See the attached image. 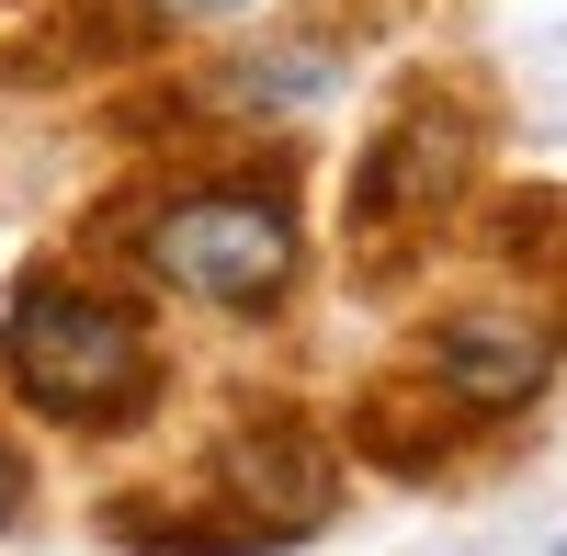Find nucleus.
Instances as JSON below:
<instances>
[{
    "mask_svg": "<svg viewBox=\"0 0 567 556\" xmlns=\"http://www.w3.org/2000/svg\"><path fill=\"white\" fill-rule=\"evenodd\" d=\"M0 375H12L45 421H136V398L159 387V352L136 330V307H114L103 285H69V272H34V285L0 307Z\"/></svg>",
    "mask_w": 567,
    "mask_h": 556,
    "instance_id": "nucleus-1",
    "label": "nucleus"
},
{
    "mask_svg": "<svg viewBox=\"0 0 567 556\" xmlns=\"http://www.w3.org/2000/svg\"><path fill=\"white\" fill-rule=\"evenodd\" d=\"M136 261H148V285H171V296L250 318V307H272L296 285L307 239H296V205L261 194V182H194V194H159L136 216Z\"/></svg>",
    "mask_w": 567,
    "mask_h": 556,
    "instance_id": "nucleus-2",
    "label": "nucleus"
},
{
    "mask_svg": "<svg viewBox=\"0 0 567 556\" xmlns=\"http://www.w3.org/2000/svg\"><path fill=\"white\" fill-rule=\"evenodd\" d=\"M420 363H432V387L465 421H499V409H523L556 375V330L523 318V307H465V318H443V330L420 341Z\"/></svg>",
    "mask_w": 567,
    "mask_h": 556,
    "instance_id": "nucleus-3",
    "label": "nucleus"
},
{
    "mask_svg": "<svg viewBox=\"0 0 567 556\" xmlns=\"http://www.w3.org/2000/svg\"><path fill=\"white\" fill-rule=\"evenodd\" d=\"M454 171H465V125H454L443 103H409V114L363 148V227L432 216V205L454 194Z\"/></svg>",
    "mask_w": 567,
    "mask_h": 556,
    "instance_id": "nucleus-4",
    "label": "nucleus"
},
{
    "mask_svg": "<svg viewBox=\"0 0 567 556\" xmlns=\"http://www.w3.org/2000/svg\"><path fill=\"white\" fill-rule=\"evenodd\" d=\"M227 488H239V523H250L261 545H284V534H307V523L329 512V454H318L307 432L239 443V454H227Z\"/></svg>",
    "mask_w": 567,
    "mask_h": 556,
    "instance_id": "nucleus-5",
    "label": "nucleus"
},
{
    "mask_svg": "<svg viewBox=\"0 0 567 556\" xmlns=\"http://www.w3.org/2000/svg\"><path fill=\"white\" fill-rule=\"evenodd\" d=\"M12 512H23V454L0 443V523H12Z\"/></svg>",
    "mask_w": 567,
    "mask_h": 556,
    "instance_id": "nucleus-6",
    "label": "nucleus"
}]
</instances>
